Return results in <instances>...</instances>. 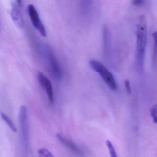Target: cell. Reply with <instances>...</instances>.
I'll return each instance as SVG.
<instances>
[{"mask_svg": "<svg viewBox=\"0 0 157 157\" xmlns=\"http://www.w3.org/2000/svg\"><path fill=\"white\" fill-rule=\"evenodd\" d=\"M38 157H53L51 153L45 148L40 149L38 151Z\"/></svg>", "mask_w": 157, "mask_h": 157, "instance_id": "obj_12", "label": "cell"}, {"mask_svg": "<svg viewBox=\"0 0 157 157\" xmlns=\"http://www.w3.org/2000/svg\"><path fill=\"white\" fill-rule=\"evenodd\" d=\"M94 0H80L81 15L85 18L90 15L93 8Z\"/></svg>", "mask_w": 157, "mask_h": 157, "instance_id": "obj_9", "label": "cell"}, {"mask_svg": "<svg viewBox=\"0 0 157 157\" xmlns=\"http://www.w3.org/2000/svg\"><path fill=\"white\" fill-rule=\"evenodd\" d=\"M28 12L31 23L35 28L38 30L42 36H47L46 29L39 16L38 13L35 6L33 4L29 5L27 7Z\"/></svg>", "mask_w": 157, "mask_h": 157, "instance_id": "obj_4", "label": "cell"}, {"mask_svg": "<svg viewBox=\"0 0 157 157\" xmlns=\"http://www.w3.org/2000/svg\"><path fill=\"white\" fill-rule=\"evenodd\" d=\"M1 115L2 120L5 122L9 126L10 129L14 132H17V130L16 127L15 125H14V122L11 120V119L3 113H2Z\"/></svg>", "mask_w": 157, "mask_h": 157, "instance_id": "obj_10", "label": "cell"}, {"mask_svg": "<svg viewBox=\"0 0 157 157\" xmlns=\"http://www.w3.org/2000/svg\"><path fill=\"white\" fill-rule=\"evenodd\" d=\"M151 115L153 118V121L155 124H157V105H155L152 107L150 110Z\"/></svg>", "mask_w": 157, "mask_h": 157, "instance_id": "obj_13", "label": "cell"}, {"mask_svg": "<svg viewBox=\"0 0 157 157\" xmlns=\"http://www.w3.org/2000/svg\"><path fill=\"white\" fill-rule=\"evenodd\" d=\"M147 40L146 21L143 15L139 18L136 40V60L138 66L142 67L144 61L145 48Z\"/></svg>", "mask_w": 157, "mask_h": 157, "instance_id": "obj_1", "label": "cell"}, {"mask_svg": "<svg viewBox=\"0 0 157 157\" xmlns=\"http://www.w3.org/2000/svg\"><path fill=\"white\" fill-rule=\"evenodd\" d=\"M125 84V88H126V90L129 94H131V85L129 80L126 79L124 82Z\"/></svg>", "mask_w": 157, "mask_h": 157, "instance_id": "obj_15", "label": "cell"}, {"mask_svg": "<svg viewBox=\"0 0 157 157\" xmlns=\"http://www.w3.org/2000/svg\"><path fill=\"white\" fill-rule=\"evenodd\" d=\"M45 52L50 71L54 78L60 79L61 77V71L55 55L48 46L46 47Z\"/></svg>", "mask_w": 157, "mask_h": 157, "instance_id": "obj_3", "label": "cell"}, {"mask_svg": "<svg viewBox=\"0 0 157 157\" xmlns=\"http://www.w3.org/2000/svg\"><path fill=\"white\" fill-rule=\"evenodd\" d=\"M106 144H107V147L108 149L111 157H118L115 148H114L112 143L109 140H107L106 141Z\"/></svg>", "mask_w": 157, "mask_h": 157, "instance_id": "obj_11", "label": "cell"}, {"mask_svg": "<svg viewBox=\"0 0 157 157\" xmlns=\"http://www.w3.org/2000/svg\"><path fill=\"white\" fill-rule=\"evenodd\" d=\"M56 136L62 144L67 147L68 149H70L75 155L79 157H84V154L83 151L73 141L69 140L68 138L63 136L62 135L60 134H57Z\"/></svg>", "mask_w": 157, "mask_h": 157, "instance_id": "obj_7", "label": "cell"}, {"mask_svg": "<svg viewBox=\"0 0 157 157\" xmlns=\"http://www.w3.org/2000/svg\"><path fill=\"white\" fill-rule=\"evenodd\" d=\"M12 7L10 11V15L12 20L16 26L18 28H22L24 25L23 16L21 13L18 6L15 3H12Z\"/></svg>", "mask_w": 157, "mask_h": 157, "instance_id": "obj_8", "label": "cell"}, {"mask_svg": "<svg viewBox=\"0 0 157 157\" xmlns=\"http://www.w3.org/2000/svg\"><path fill=\"white\" fill-rule=\"evenodd\" d=\"M26 107L25 105H21L19 109L18 120L20 124V129L23 138L26 140L28 132V116Z\"/></svg>", "mask_w": 157, "mask_h": 157, "instance_id": "obj_5", "label": "cell"}, {"mask_svg": "<svg viewBox=\"0 0 157 157\" xmlns=\"http://www.w3.org/2000/svg\"><path fill=\"white\" fill-rule=\"evenodd\" d=\"M89 64L94 71L99 74L110 89L112 90H117V85L115 78L111 73L102 63L96 60H91L89 61Z\"/></svg>", "mask_w": 157, "mask_h": 157, "instance_id": "obj_2", "label": "cell"}, {"mask_svg": "<svg viewBox=\"0 0 157 157\" xmlns=\"http://www.w3.org/2000/svg\"><path fill=\"white\" fill-rule=\"evenodd\" d=\"M17 1L18 6H21V3H22V0H17Z\"/></svg>", "mask_w": 157, "mask_h": 157, "instance_id": "obj_16", "label": "cell"}, {"mask_svg": "<svg viewBox=\"0 0 157 157\" xmlns=\"http://www.w3.org/2000/svg\"><path fill=\"white\" fill-rule=\"evenodd\" d=\"M37 79L40 85L46 90L50 102L53 104L54 102L53 89L50 80L43 73L41 72L38 73Z\"/></svg>", "mask_w": 157, "mask_h": 157, "instance_id": "obj_6", "label": "cell"}, {"mask_svg": "<svg viewBox=\"0 0 157 157\" xmlns=\"http://www.w3.org/2000/svg\"><path fill=\"white\" fill-rule=\"evenodd\" d=\"M146 0H132V4L135 6H142L145 3Z\"/></svg>", "mask_w": 157, "mask_h": 157, "instance_id": "obj_14", "label": "cell"}]
</instances>
